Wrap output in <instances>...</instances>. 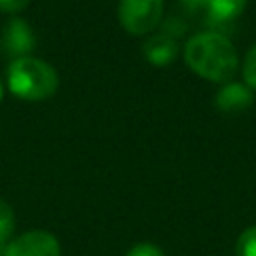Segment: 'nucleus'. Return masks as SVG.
<instances>
[{
	"instance_id": "obj_13",
	"label": "nucleus",
	"mask_w": 256,
	"mask_h": 256,
	"mask_svg": "<svg viewBox=\"0 0 256 256\" xmlns=\"http://www.w3.org/2000/svg\"><path fill=\"white\" fill-rule=\"evenodd\" d=\"M30 0H0V10L2 12H20L28 6Z\"/></svg>"
},
{
	"instance_id": "obj_5",
	"label": "nucleus",
	"mask_w": 256,
	"mask_h": 256,
	"mask_svg": "<svg viewBox=\"0 0 256 256\" xmlns=\"http://www.w3.org/2000/svg\"><path fill=\"white\" fill-rule=\"evenodd\" d=\"M2 46L6 50L8 56H12L14 60L18 58H26L32 54L34 46H36V36L34 30L28 26V22H24L22 18H10L8 24L4 26V34H2Z\"/></svg>"
},
{
	"instance_id": "obj_10",
	"label": "nucleus",
	"mask_w": 256,
	"mask_h": 256,
	"mask_svg": "<svg viewBox=\"0 0 256 256\" xmlns=\"http://www.w3.org/2000/svg\"><path fill=\"white\" fill-rule=\"evenodd\" d=\"M236 256H256V226L240 234L236 242Z\"/></svg>"
},
{
	"instance_id": "obj_7",
	"label": "nucleus",
	"mask_w": 256,
	"mask_h": 256,
	"mask_svg": "<svg viewBox=\"0 0 256 256\" xmlns=\"http://www.w3.org/2000/svg\"><path fill=\"white\" fill-rule=\"evenodd\" d=\"M254 102V96L250 92V88L242 86V84H226L218 94H216V106L222 112L228 114H238L244 112L246 108H250Z\"/></svg>"
},
{
	"instance_id": "obj_4",
	"label": "nucleus",
	"mask_w": 256,
	"mask_h": 256,
	"mask_svg": "<svg viewBox=\"0 0 256 256\" xmlns=\"http://www.w3.org/2000/svg\"><path fill=\"white\" fill-rule=\"evenodd\" d=\"M62 248L58 238L46 230H30L14 240H10L4 248V256H60Z\"/></svg>"
},
{
	"instance_id": "obj_8",
	"label": "nucleus",
	"mask_w": 256,
	"mask_h": 256,
	"mask_svg": "<svg viewBox=\"0 0 256 256\" xmlns=\"http://www.w3.org/2000/svg\"><path fill=\"white\" fill-rule=\"evenodd\" d=\"M248 0H206V8L216 20H230L242 14Z\"/></svg>"
},
{
	"instance_id": "obj_14",
	"label": "nucleus",
	"mask_w": 256,
	"mask_h": 256,
	"mask_svg": "<svg viewBox=\"0 0 256 256\" xmlns=\"http://www.w3.org/2000/svg\"><path fill=\"white\" fill-rule=\"evenodd\" d=\"M184 6H188V8H198V6H202V4H206V0H180Z\"/></svg>"
},
{
	"instance_id": "obj_11",
	"label": "nucleus",
	"mask_w": 256,
	"mask_h": 256,
	"mask_svg": "<svg viewBox=\"0 0 256 256\" xmlns=\"http://www.w3.org/2000/svg\"><path fill=\"white\" fill-rule=\"evenodd\" d=\"M242 74H244L246 84H248L250 88H254V90H256V46H252V48H250V52L246 54Z\"/></svg>"
},
{
	"instance_id": "obj_15",
	"label": "nucleus",
	"mask_w": 256,
	"mask_h": 256,
	"mask_svg": "<svg viewBox=\"0 0 256 256\" xmlns=\"http://www.w3.org/2000/svg\"><path fill=\"white\" fill-rule=\"evenodd\" d=\"M2 98H4V88H2V82H0V102H2Z\"/></svg>"
},
{
	"instance_id": "obj_9",
	"label": "nucleus",
	"mask_w": 256,
	"mask_h": 256,
	"mask_svg": "<svg viewBox=\"0 0 256 256\" xmlns=\"http://www.w3.org/2000/svg\"><path fill=\"white\" fill-rule=\"evenodd\" d=\"M14 228H16L14 210L4 198H0V246H6L12 240Z\"/></svg>"
},
{
	"instance_id": "obj_12",
	"label": "nucleus",
	"mask_w": 256,
	"mask_h": 256,
	"mask_svg": "<svg viewBox=\"0 0 256 256\" xmlns=\"http://www.w3.org/2000/svg\"><path fill=\"white\" fill-rule=\"evenodd\" d=\"M126 256H164V252L150 242H140V244H134L126 252Z\"/></svg>"
},
{
	"instance_id": "obj_6",
	"label": "nucleus",
	"mask_w": 256,
	"mask_h": 256,
	"mask_svg": "<svg viewBox=\"0 0 256 256\" xmlns=\"http://www.w3.org/2000/svg\"><path fill=\"white\" fill-rule=\"evenodd\" d=\"M178 54V40L170 28L160 34H154L144 44V56L154 66H168Z\"/></svg>"
},
{
	"instance_id": "obj_2",
	"label": "nucleus",
	"mask_w": 256,
	"mask_h": 256,
	"mask_svg": "<svg viewBox=\"0 0 256 256\" xmlns=\"http://www.w3.org/2000/svg\"><path fill=\"white\" fill-rule=\"evenodd\" d=\"M8 88L14 96L28 102L48 100L58 90V74L40 58H18L8 66Z\"/></svg>"
},
{
	"instance_id": "obj_16",
	"label": "nucleus",
	"mask_w": 256,
	"mask_h": 256,
	"mask_svg": "<svg viewBox=\"0 0 256 256\" xmlns=\"http://www.w3.org/2000/svg\"><path fill=\"white\" fill-rule=\"evenodd\" d=\"M4 248H6V246H0V256H4Z\"/></svg>"
},
{
	"instance_id": "obj_3",
	"label": "nucleus",
	"mask_w": 256,
	"mask_h": 256,
	"mask_svg": "<svg viewBox=\"0 0 256 256\" xmlns=\"http://www.w3.org/2000/svg\"><path fill=\"white\" fill-rule=\"evenodd\" d=\"M164 12V0H120L118 18L126 32L142 36L152 32Z\"/></svg>"
},
{
	"instance_id": "obj_1",
	"label": "nucleus",
	"mask_w": 256,
	"mask_h": 256,
	"mask_svg": "<svg viewBox=\"0 0 256 256\" xmlns=\"http://www.w3.org/2000/svg\"><path fill=\"white\" fill-rule=\"evenodd\" d=\"M184 58L198 76L212 82H228L238 70V56L232 42L216 32L192 36L186 42Z\"/></svg>"
}]
</instances>
